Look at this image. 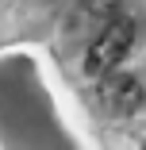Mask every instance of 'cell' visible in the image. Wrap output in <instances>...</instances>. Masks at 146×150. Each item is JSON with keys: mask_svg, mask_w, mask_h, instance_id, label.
Instances as JSON below:
<instances>
[{"mask_svg": "<svg viewBox=\"0 0 146 150\" xmlns=\"http://www.w3.org/2000/svg\"><path fill=\"white\" fill-rule=\"evenodd\" d=\"M96 96H100V108L111 112V115H131V112H138V104L146 100L142 81H138L135 73H123V69L104 73V77H100V88H96Z\"/></svg>", "mask_w": 146, "mask_h": 150, "instance_id": "2", "label": "cell"}, {"mask_svg": "<svg viewBox=\"0 0 146 150\" xmlns=\"http://www.w3.org/2000/svg\"><path fill=\"white\" fill-rule=\"evenodd\" d=\"M81 16H111V8H115V0H81Z\"/></svg>", "mask_w": 146, "mask_h": 150, "instance_id": "3", "label": "cell"}, {"mask_svg": "<svg viewBox=\"0 0 146 150\" xmlns=\"http://www.w3.org/2000/svg\"><path fill=\"white\" fill-rule=\"evenodd\" d=\"M142 150H146V142H142Z\"/></svg>", "mask_w": 146, "mask_h": 150, "instance_id": "4", "label": "cell"}, {"mask_svg": "<svg viewBox=\"0 0 146 150\" xmlns=\"http://www.w3.org/2000/svg\"><path fill=\"white\" fill-rule=\"evenodd\" d=\"M135 35H138V23L131 16H115L104 23V31L92 39L89 54H85V73L89 77H104V73H115L127 54L135 50Z\"/></svg>", "mask_w": 146, "mask_h": 150, "instance_id": "1", "label": "cell"}]
</instances>
